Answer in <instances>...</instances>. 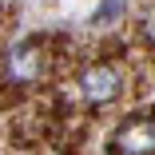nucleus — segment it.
<instances>
[{
	"instance_id": "20e7f679",
	"label": "nucleus",
	"mask_w": 155,
	"mask_h": 155,
	"mask_svg": "<svg viewBox=\"0 0 155 155\" xmlns=\"http://www.w3.org/2000/svg\"><path fill=\"white\" fill-rule=\"evenodd\" d=\"M123 12V0H104V4H100V20H115Z\"/></svg>"
},
{
	"instance_id": "7ed1b4c3",
	"label": "nucleus",
	"mask_w": 155,
	"mask_h": 155,
	"mask_svg": "<svg viewBox=\"0 0 155 155\" xmlns=\"http://www.w3.org/2000/svg\"><path fill=\"white\" fill-rule=\"evenodd\" d=\"M40 68H44V56L36 44H16L8 48V80L16 84H36L40 80Z\"/></svg>"
},
{
	"instance_id": "f03ea898",
	"label": "nucleus",
	"mask_w": 155,
	"mask_h": 155,
	"mask_svg": "<svg viewBox=\"0 0 155 155\" xmlns=\"http://www.w3.org/2000/svg\"><path fill=\"white\" fill-rule=\"evenodd\" d=\"M119 87H123L119 84V72L107 68V64H96V68H87L80 76V91H84L87 104H111L119 96Z\"/></svg>"
},
{
	"instance_id": "f257e3e1",
	"label": "nucleus",
	"mask_w": 155,
	"mask_h": 155,
	"mask_svg": "<svg viewBox=\"0 0 155 155\" xmlns=\"http://www.w3.org/2000/svg\"><path fill=\"white\" fill-rule=\"evenodd\" d=\"M155 151V119L151 115H135L127 119L111 139V155H147Z\"/></svg>"
}]
</instances>
